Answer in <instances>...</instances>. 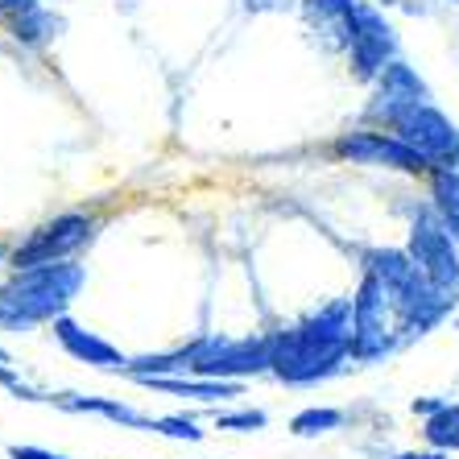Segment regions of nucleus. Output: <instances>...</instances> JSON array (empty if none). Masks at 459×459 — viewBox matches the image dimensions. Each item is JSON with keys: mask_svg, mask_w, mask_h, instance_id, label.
<instances>
[{"mask_svg": "<svg viewBox=\"0 0 459 459\" xmlns=\"http://www.w3.org/2000/svg\"><path fill=\"white\" fill-rule=\"evenodd\" d=\"M352 335H356L352 299L327 302L307 323L273 335L269 373L281 377L286 385H307V381H319V377H332L352 356Z\"/></svg>", "mask_w": 459, "mask_h": 459, "instance_id": "obj_1", "label": "nucleus"}, {"mask_svg": "<svg viewBox=\"0 0 459 459\" xmlns=\"http://www.w3.org/2000/svg\"><path fill=\"white\" fill-rule=\"evenodd\" d=\"M364 269L385 281L389 302H394V315H397V327L410 335L430 332L451 310V302H455V290L435 286L422 273V265L410 253H402V248H373V253H364Z\"/></svg>", "mask_w": 459, "mask_h": 459, "instance_id": "obj_2", "label": "nucleus"}, {"mask_svg": "<svg viewBox=\"0 0 459 459\" xmlns=\"http://www.w3.org/2000/svg\"><path fill=\"white\" fill-rule=\"evenodd\" d=\"M87 273L83 265L75 261H54V265H38V269H17V278L9 281V294L13 302L30 315L33 323H46V319H63L66 307L79 299Z\"/></svg>", "mask_w": 459, "mask_h": 459, "instance_id": "obj_3", "label": "nucleus"}, {"mask_svg": "<svg viewBox=\"0 0 459 459\" xmlns=\"http://www.w3.org/2000/svg\"><path fill=\"white\" fill-rule=\"evenodd\" d=\"M356 335H352V356L356 360H381L389 348H394V302H389V290H385V281L377 278V273H368L364 269L360 278V290H356Z\"/></svg>", "mask_w": 459, "mask_h": 459, "instance_id": "obj_4", "label": "nucleus"}, {"mask_svg": "<svg viewBox=\"0 0 459 459\" xmlns=\"http://www.w3.org/2000/svg\"><path fill=\"white\" fill-rule=\"evenodd\" d=\"M389 125H394V133L406 141L418 158H427V166H443L447 170V166L459 161V128L438 108L430 104L402 108Z\"/></svg>", "mask_w": 459, "mask_h": 459, "instance_id": "obj_5", "label": "nucleus"}, {"mask_svg": "<svg viewBox=\"0 0 459 459\" xmlns=\"http://www.w3.org/2000/svg\"><path fill=\"white\" fill-rule=\"evenodd\" d=\"M273 360V340H195V377H212V381H236L248 373H265Z\"/></svg>", "mask_w": 459, "mask_h": 459, "instance_id": "obj_6", "label": "nucleus"}, {"mask_svg": "<svg viewBox=\"0 0 459 459\" xmlns=\"http://www.w3.org/2000/svg\"><path fill=\"white\" fill-rule=\"evenodd\" d=\"M410 256H414L422 273L443 290H459V240L451 228L438 220V212H418L414 228H410Z\"/></svg>", "mask_w": 459, "mask_h": 459, "instance_id": "obj_7", "label": "nucleus"}, {"mask_svg": "<svg viewBox=\"0 0 459 459\" xmlns=\"http://www.w3.org/2000/svg\"><path fill=\"white\" fill-rule=\"evenodd\" d=\"M348 50H352L356 83H373V79H381L385 66L394 63L397 38L373 4H356V30H352V46H348Z\"/></svg>", "mask_w": 459, "mask_h": 459, "instance_id": "obj_8", "label": "nucleus"}, {"mask_svg": "<svg viewBox=\"0 0 459 459\" xmlns=\"http://www.w3.org/2000/svg\"><path fill=\"white\" fill-rule=\"evenodd\" d=\"M87 236H91V220H83V215H58L54 224L38 228V232L13 253V269H38V265L66 261L79 245H87Z\"/></svg>", "mask_w": 459, "mask_h": 459, "instance_id": "obj_9", "label": "nucleus"}, {"mask_svg": "<svg viewBox=\"0 0 459 459\" xmlns=\"http://www.w3.org/2000/svg\"><path fill=\"white\" fill-rule=\"evenodd\" d=\"M335 150H340V158H352L360 166H389V170L406 174L427 170V158H418L397 133H348V137H340Z\"/></svg>", "mask_w": 459, "mask_h": 459, "instance_id": "obj_10", "label": "nucleus"}, {"mask_svg": "<svg viewBox=\"0 0 459 459\" xmlns=\"http://www.w3.org/2000/svg\"><path fill=\"white\" fill-rule=\"evenodd\" d=\"M54 340L63 343L66 352L75 356V360L83 364H96V368H112V373H125L128 368V356L120 352L117 343H108L100 340V335H91L87 327H79L75 319H54Z\"/></svg>", "mask_w": 459, "mask_h": 459, "instance_id": "obj_11", "label": "nucleus"}, {"mask_svg": "<svg viewBox=\"0 0 459 459\" xmlns=\"http://www.w3.org/2000/svg\"><path fill=\"white\" fill-rule=\"evenodd\" d=\"M414 104H427V83L410 71L406 63H389L377 79V104H373V117L394 120L402 108H414Z\"/></svg>", "mask_w": 459, "mask_h": 459, "instance_id": "obj_12", "label": "nucleus"}, {"mask_svg": "<svg viewBox=\"0 0 459 459\" xmlns=\"http://www.w3.org/2000/svg\"><path fill=\"white\" fill-rule=\"evenodd\" d=\"M356 4L360 0H302V13L323 33V42L332 46V50H340V46H352Z\"/></svg>", "mask_w": 459, "mask_h": 459, "instance_id": "obj_13", "label": "nucleus"}, {"mask_svg": "<svg viewBox=\"0 0 459 459\" xmlns=\"http://www.w3.org/2000/svg\"><path fill=\"white\" fill-rule=\"evenodd\" d=\"M58 410H71V414H104L112 418V422H120V427H137V430H150L153 418L137 414L133 406H125V402H112V397H79V394H58L50 397Z\"/></svg>", "mask_w": 459, "mask_h": 459, "instance_id": "obj_14", "label": "nucleus"}, {"mask_svg": "<svg viewBox=\"0 0 459 459\" xmlns=\"http://www.w3.org/2000/svg\"><path fill=\"white\" fill-rule=\"evenodd\" d=\"M150 389L161 394L195 397V402H215V397H240V381H212V377H141Z\"/></svg>", "mask_w": 459, "mask_h": 459, "instance_id": "obj_15", "label": "nucleus"}, {"mask_svg": "<svg viewBox=\"0 0 459 459\" xmlns=\"http://www.w3.org/2000/svg\"><path fill=\"white\" fill-rule=\"evenodd\" d=\"M9 30H13L17 42L42 46V42H50L54 33L63 30V17H54V13H46V9H30V13H22V17H13Z\"/></svg>", "mask_w": 459, "mask_h": 459, "instance_id": "obj_16", "label": "nucleus"}, {"mask_svg": "<svg viewBox=\"0 0 459 459\" xmlns=\"http://www.w3.org/2000/svg\"><path fill=\"white\" fill-rule=\"evenodd\" d=\"M422 435H427V443L435 451H459V406H438L435 414H427V427H422Z\"/></svg>", "mask_w": 459, "mask_h": 459, "instance_id": "obj_17", "label": "nucleus"}, {"mask_svg": "<svg viewBox=\"0 0 459 459\" xmlns=\"http://www.w3.org/2000/svg\"><path fill=\"white\" fill-rule=\"evenodd\" d=\"M435 212L459 240V170H451V166L435 174Z\"/></svg>", "mask_w": 459, "mask_h": 459, "instance_id": "obj_18", "label": "nucleus"}, {"mask_svg": "<svg viewBox=\"0 0 459 459\" xmlns=\"http://www.w3.org/2000/svg\"><path fill=\"white\" fill-rule=\"evenodd\" d=\"M340 427H343V414L332 406H310L302 414H294V422H290V430L299 438H315V435H327V430H340Z\"/></svg>", "mask_w": 459, "mask_h": 459, "instance_id": "obj_19", "label": "nucleus"}, {"mask_svg": "<svg viewBox=\"0 0 459 459\" xmlns=\"http://www.w3.org/2000/svg\"><path fill=\"white\" fill-rule=\"evenodd\" d=\"M153 435H166V438H186V443H199L204 430L195 427V418L186 414H166V418H153Z\"/></svg>", "mask_w": 459, "mask_h": 459, "instance_id": "obj_20", "label": "nucleus"}, {"mask_svg": "<svg viewBox=\"0 0 459 459\" xmlns=\"http://www.w3.org/2000/svg\"><path fill=\"white\" fill-rule=\"evenodd\" d=\"M0 327H9V332H30V327H38V323L13 302L9 290H0Z\"/></svg>", "mask_w": 459, "mask_h": 459, "instance_id": "obj_21", "label": "nucleus"}, {"mask_svg": "<svg viewBox=\"0 0 459 459\" xmlns=\"http://www.w3.org/2000/svg\"><path fill=\"white\" fill-rule=\"evenodd\" d=\"M215 427H220V430H261V427H265V414H261V410H236V414H215Z\"/></svg>", "mask_w": 459, "mask_h": 459, "instance_id": "obj_22", "label": "nucleus"}, {"mask_svg": "<svg viewBox=\"0 0 459 459\" xmlns=\"http://www.w3.org/2000/svg\"><path fill=\"white\" fill-rule=\"evenodd\" d=\"M299 0H245V9L248 13H286V9H294Z\"/></svg>", "mask_w": 459, "mask_h": 459, "instance_id": "obj_23", "label": "nucleus"}, {"mask_svg": "<svg viewBox=\"0 0 459 459\" xmlns=\"http://www.w3.org/2000/svg\"><path fill=\"white\" fill-rule=\"evenodd\" d=\"M9 455H13V459H66V455H58V451H46V447H22V443H13Z\"/></svg>", "mask_w": 459, "mask_h": 459, "instance_id": "obj_24", "label": "nucleus"}, {"mask_svg": "<svg viewBox=\"0 0 459 459\" xmlns=\"http://www.w3.org/2000/svg\"><path fill=\"white\" fill-rule=\"evenodd\" d=\"M30 9H38V0H0V17H22Z\"/></svg>", "mask_w": 459, "mask_h": 459, "instance_id": "obj_25", "label": "nucleus"}, {"mask_svg": "<svg viewBox=\"0 0 459 459\" xmlns=\"http://www.w3.org/2000/svg\"><path fill=\"white\" fill-rule=\"evenodd\" d=\"M438 406H447V402H438V397H418V402H414V414H435Z\"/></svg>", "mask_w": 459, "mask_h": 459, "instance_id": "obj_26", "label": "nucleus"}, {"mask_svg": "<svg viewBox=\"0 0 459 459\" xmlns=\"http://www.w3.org/2000/svg\"><path fill=\"white\" fill-rule=\"evenodd\" d=\"M394 459H447V451H406V455H394Z\"/></svg>", "mask_w": 459, "mask_h": 459, "instance_id": "obj_27", "label": "nucleus"}, {"mask_svg": "<svg viewBox=\"0 0 459 459\" xmlns=\"http://www.w3.org/2000/svg\"><path fill=\"white\" fill-rule=\"evenodd\" d=\"M455 323H459V315H455Z\"/></svg>", "mask_w": 459, "mask_h": 459, "instance_id": "obj_28", "label": "nucleus"}]
</instances>
